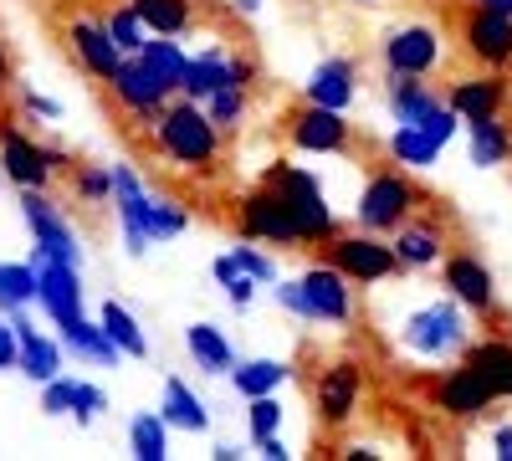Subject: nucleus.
Returning a JSON list of instances; mask_svg holds the SVG:
<instances>
[{"label":"nucleus","instance_id":"1","mask_svg":"<svg viewBox=\"0 0 512 461\" xmlns=\"http://www.w3.org/2000/svg\"><path fill=\"white\" fill-rule=\"evenodd\" d=\"M154 144L185 164V170H210V175H221L226 170V129L216 118L205 113V103L195 98H180V103H164L159 123H154Z\"/></svg>","mask_w":512,"mask_h":461},{"label":"nucleus","instance_id":"2","mask_svg":"<svg viewBox=\"0 0 512 461\" xmlns=\"http://www.w3.org/2000/svg\"><path fill=\"white\" fill-rule=\"evenodd\" d=\"M287 139L292 149H303V154H354V159H369L364 170H379V149L374 139H359L354 134V123L344 118V108H323V103H303V108H292L287 118Z\"/></svg>","mask_w":512,"mask_h":461},{"label":"nucleus","instance_id":"3","mask_svg":"<svg viewBox=\"0 0 512 461\" xmlns=\"http://www.w3.org/2000/svg\"><path fill=\"white\" fill-rule=\"evenodd\" d=\"M425 200V190L400 170V164H379V170H369V185L359 195V226L364 231H400L410 221V211Z\"/></svg>","mask_w":512,"mask_h":461},{"label":"nucleus","instance_id":"4","mask_svg":"<svg viewBox=\"0 0 512 461\" xmlns=\"http://www.w3.org/2000/svg\"><path fill=\"white\" fill-rule=\"evenodd\" d=\"M262 185H272L287 200V211L297 216V231H303V246H323L328 236H338V221L323 205V190L308 170H297V164H272V170L262 175Z\"/></svg>","mask_w":512,"mask_h":461},{"label":"nucleus","instance_id":"5","mask_svg":"<svg viewBox=\"0 0 512 461\" xmlns=\"http://www.w3.org/2000/svg\"><path fill=\"white\" fill-rule=\"evenodd\" d=\"M456 36H461V52L472 57L477 67H492V72L512 67V16L472 0V6H461Z\"/></svg>","mask_w":512,"mask_h":461},{"label":"nucleus","instance_id":"6","mask_svg":"<svg viewBox=\"0 0 512 461\" xmlns=\"http://www.w3.org/2000/svg\"><path fill=\"white\" fill-rule=\"evenodd\" d=\"M236 231L246 241H272V246H303L297 216L287 211V200L272 185H256L236 200Z\"/></svg>","mask_w":512,"mask_h":461},{"label":"nucleus","instance_id":"7","mask_svg":"<svg viewBox=\"0 0 512 461\" xmlns=\"http://www.w3.org/2000/svg\"><path fill=\"white\" fill-rule=\"evenodd\" d=\"M308 395H313V410H318V426L344 431L354 421V410H359V395H364V369L354 359H333L308 385Z\"/></svg>","mask_w":512,"mask_h":461},{"label":"nucleus","instance_id":"8","mask_svg":"<svg viewBox=\"0 0 512 461\" xmlns=\"http://www.w3.org/2000/svg\"><path fill=\"white\" fill-rule=\"evenodd\" d=\"M446 226H451V211L425 190V200L410 211V221L395 231V257L400 267H431L441 251H446Z\"/></svg>","mask_w":512,"mask_h":461},{"label":"nucleus","instance_id":"9","mask_svg":"<svg viewBox=\"0 0 512 461\" xmlns=\"http://www.w3.org/2000/svg\"><path fill=\"white\" fill-rule=\"evenodd\" d=\"M323 262L338 267L349 282H384V277L400 272L395 246L374 241V231H369V236H328V241H323Z\"/></svg>","mask_w":512,"mask_h":461},{"label":"nucleus","instance_id":"10","mask_svg":"<svg viewBox=\"0 0 512 461\" xmlns=\"http://www.w3.org/2000/svg\"><path fill=\"white\" fill-rule=\"evenodd\" d=\"M405 349H415V354H425V359H446V354L466 349V318H461L456 298H441V303H431V308L410 313V323H405Z\"/></svg>","mask_w":512,"mask_h":461},{"label":"nucleus","instance_id":"11","mask_svg":"<svg viewBox=\"0 0 512 461\" xmlns=\"http://www.w3.org/2000/svg\"><path fill=\"white\" fill-rule=\"evenodd\" d=\"M108 93L123 103V113L134 123H159V113L169 103V88L154 77V67L144 57H123V67L108 77Z\"/></svg>","mask_w":512,"mask_h":461},{"label":"nucleus","instance_id":"12","mask_svg":"<svg viewBox=\"0 0 512 461\" xmlns=\"http://www.w3.org/2000/svg\"><path fill=\"white\" fill-rule=\"evenodd\" d=\"M456 108L451 103H441L425 123H400V134L390 139V159L395 164H410V170H420V164H436V154L451 144V134H456Z\"/></svg>","mask_w":512,"mask_h":461},{"label":"nucleus","instance_id":"13","mask_svg":"<svg viewBox=\"0 0 512 461\" xmlns=\"http://www.w3.org/2000/svg\"><path fill=\"white\" fill-rule=\"evenodd\" d=\"M441 282L451 287V298L461 303V308H472V313H482V318H497V287H492V272H487V262L477 257V251H451V257L441 262Z\"/></svg>","mask_w":512,"mask_h":461},{"label":"nucleus","instance_id":"14","mask_svg":"<svg viewBox=\"0 0 512 461\" xmlns=\"http://www.w3.org/2000/svg\"><path fill=\"white\" fill-rule=\"evenodd\" d=\"M21 216H26V226H31V236H36V251L41 257H57V262H82V246H77V236H72V226L62 221V211L41 195V190H21Z\"/></svg>","mask_w":512,"mask_h":461},{"label":"nucleus","instance_id":"15","mask_svg":"<svg viewBox=\"0 0 512 461\" xmlns=\"http://www.w3.org/2000/svg\"><path fill=\"white\" fill-rule=\"evenodd\" d=\"M31 262H36V277H41V287H36L41 313H47L57 328L77 323L82 318V277H77V267L72 262H57V257H41V251H36Z\"/></svg>","mask_w":512,"mask_h":461},{"label":"nucleus","instance_id":"16","mask_svg":"<svg viewBox=\"0 0 512 461\" xmlns=\"http://www.w3.org/2000/svg\"><path fill=\"white\" fill-rule=\"evenodd\" d=\"M446 103L472 123V118H502L507 113V103H512V88H507V77L502 72H477V77H456L451 82V93H446Z\"/></svg>","mask_w":512,"mask_h":461},{"label":"nucleus","instance_id":"17","mask_svg":"<svg viewBox=\"0 0 512 461\" xmlns=\"http://www.w3.org/2000/svg\"><path fill=\"white\" fill-rule=\"evenodd\" d=\"M0 170H6V180H16L21 190H47L52 185V159L41 144H31L21 129H0Z\"/></svg>","mask_w":512,"mask_h":461},{"label":"nucleus","instance_id":"18","mask_svg":"<svg viewBox=\"0 0 512 461\" xmlns=\"http://www.w3.org/2000/svg\"><path fill=\"white\" fill-rule=\"evenodd\" d=\"M441 62V31L436 26H400L384 41V67L390 72H410V77H425Z\"/></svg>","mask_w":512,"mask_h":461},{"label":"nucleus","instance_id":"19","mask_svg":"<svg viewBox=\"0 0 512 461\" xmlns=\"http://www.w3.org/2000/svg\"><path fill=\"white\" fill-rule=\"evenodd\" d=\"M67 52H72V62L82 67V72H93V77H113L118 67H123V52H118V41L108 36V26H93V21H72L67 31Z\"/></svg>","mask_w":512,"mask_h":461},{"label":"nucleus","instance_id":"20","mask_svg":"<svg viewBox=\"0 0 512 461\" xmlns=\"http://www.w3.org/2000/svg\"><path fill=\"white\" fill-rule=\"evenodd\" d=\"M113 200H118V211H123L128 251H134V257H144V251H149V211H154V200L144 195L139 175L128 170V164H118V170H113Z\"/></svg>","mask_w":512,"mask_h":461},{"label":"nucleus","instance_id":"21","mask_svg":"<svg viewBox=\"0 0 512 461\" xmlns=\"http://www.w3.org/2000/svg\"><path fill=\"white\" fill-rule=\"evenodd\" d=\"M303 292H308V303H313V323H349V313H354V303H349V277L338 272V267H328V262L308 267Z\"/></svg>","mask_w":512,"mask_h":461},{"label":"nucleus","instance_id":"22","mask_svg":"<svg viewBox=\"0 0 512 461\" xmlns=\"http://www.w3.org/2000/svg\"><path fill=\"white\" fill-rule=\"evenodd\" d=\"M246 62H226L216 47L210 52H200V57H190V72H185V98H195V103H205V98H216L221 88H246Z\"/></svg>","mask_w":512,"mask_h":461},{"label":"nucleus","instance_id":"23","mask_svg":"<svg viewBox=\"0 0 512 461\" xmlns=\"http://www.w3.org/2000/svg\"><path fill=\"white\" fill-rule=\"evenodd\" d=\"M431 395H436V410H446V415H456V421H477V415L492 405V390L477 380L472 369H451V374H441V380L431 385Z\"/></svg>","mask_w":512,"mask_h":461},{"label":"nucleus","instance_id":"24","mask_svg":"<svg viewBox=\"0 0 512 461\" xmlns=\"http://www.w3.org/2000/svg\"><path fill=\"white\" fill-rule=\"evenodd\" d=\"M461 364L492 390V400H512V344H507V339L466 344V349H461Z\"/></svg>","mask_w":512,"mask_h":461},{"label":"nucleus","instance_id":"25","mask_svg":"<svg viewBox=\"0 0 512 461\" xmlns=\"http://www.w3.org/2000/svg\"><path fill=\"white\" fill-rule=\"evenodd\" d=\"M384 98H390V113H395L400 123H425V118L446 103L431 82H420V77H410V72H390V88H384Z\"/></svg>","mask_w":512,"mask_h":461},{"label":"nucleus","instance_id":"26","mask_svg":"<svg viewBox=\"0 0 512 461\" xmlns=\"http://www.w3.org/2000/svg\"><path fill=\"white\" fill-rule=\"evenodd\" d=\"M11 323H16V333H21V374H31L36 385L57 380V374H62V349H57L52 339H41L36 323H31L26 313H11Z\"/></svg>","mask_w":512,"mask_h":461},{"label":"nucleus","instance_id":"27","mask_svg":"<svg viewBox=\"0 0 512 461\" xmlns=\"http://www.w3.org/2000/svg\"><path fill=\"white\" fill-rule=\"evenodd\" d=\"M139 11V21L154 31V36H180L195 26L200 16V0H128Z\"/></svg>","mask_w":512,"mask_h":461},{"label":"nucleus","instance_id":"28","mask_svg":"<svg viewBox=\"0 0 512 461\" xmlns=\"http://www.w3.org/2000/svg\"><path fill=\"white\" fill-rule=\"evenodd\" d=\"M349 98H354V67H349V62H338V57L318 62V67H313V77H308V103H323V108H349Z\"/></svg>","mask_w":512,"mask_h":461},{"label":"nucleus","instance_id":"29","mask_svg":"<svg viewBox=\"0 0 512 461\" xmlns=\"http://www.w3.org/2000/svg\"><path fill=\"white\" fill-rule=\"evenodd\" d=\"M185 349H190V359H195L205 374H226V369H236V349L226 344V333H221V328H210V323H195V328L185 333Z\"/></svg>","mask_w":512,"mask_h":461},{"label":"nucleus","instance_id":"30","mask_svg":"<svg viewBox=\"0 0 512 461\" xmlns=\"http://www.w3.org/2000/svg\"><path fill=\"white\" fill-rule=\"evenodd\" d=\"M466 129H472V164L492 170V164H507L512 159V123H502V118H472Z\"/></svg>","mask_w":512,"mask_h":461},{"label":"nucleus","instance_id":"31","mask_svg":"<svg viewBox=\"0 0 512 461\" xmlns=\"http://www.w3.org/2000/svg\"><path fill=\"white\" fill-rule=\"evenodd\" d=\"M164 421L175 426V431H205L210 426L200 395L180 380V374H169V380H164Z\"/></svg>","mask_w":512,"mask_h":461},{"label":"nucleus","instance_id":"32","mask_svg":"<svg viewBox=\"0 0 512 461\" xmlns=\"http://www.w3.org/2000/svg\"><path fill=\"white\" fill-rule=\"evenodd\" d=\"M62 344L72 349V354H82V359H93V364H118V344L108 339V328L103 323H88V318H77V323H67L62 328Z\"/></svg>","mask_w":512,"mask_h":461},{"label":"nucleus","instance_id":"33","mask_svg":"<svg viewBox=\"0 0 512 461\" xmlns=\"http://www.w3.org/2000/svg\"><path fill=\"white\" fill-rule=\"evenodd\" d=\"M36 262H0V313H21L26 303H36Z\"/></svg>","mask_w":512,"mask_h":461},{"label":"nucleus","instance_id":"34","mask_svg":"<svg viewBox=\"0 0 512 461\" xmlns=\"http://www.w3.org/2000/svg\"><path fill=\"white\" fill-rule=\"evenodd\" d=\"M139 57L154 67V77L164 82L169 93H175V88H185L190 57H185V47H180V41H169V36H159V41H144V52H139Z\"/></svg>","mask_w":512,"mask_h":461},{"label":"nucleus","instance_id":"35","mask_svg":"<svg viewBox=\"0 0 512 461\" xmlns=\"http://www.w3.org/2000/svg\"><path fill=\"white\" fill-rule=\"evenodd\" d=\"M287 374H292V369L277 364V359H246L241 369H231V385H236L246 400H256V395H272Z\"/></svg>","mask_w":512,"mask_h":461},{"label":"nucleus","instance_id":"36","mask_svg":"<svg viewBox=\"0 0 512 461\" xmlns=\"http://www.w3.org/2000/svg\"><path fill=\"white\" fill-rule=\"evenodd\" d=\"M103 328H108V339H113L128 359H149V339H144V328L134 323V313H128L123 303H103Z\"/></svg>","mask_w":512,"mask_h":461},{"label":"nucleus","instance_id":"37","mask_svg":"<svg viewBox=\"0 0 512 461\" xmlns=\"http://www.w3.org/2000/svg\"><path fill=\"white\" fill-rule=\"evenodd\" d=\"M164 431H169L164 415H134V421H128V446H134V456L139 461H164L169 456Z\"/></svg>","mask_w":512,"mask_h":461},{"label":"nucleus","instance_id":"38","mask_svg":"<svg viewBox=\"0 0 512 461\" xmlns=\"http://www.w3.org/2000/svg\"><path fill=\"white\" fill-rule=\"evenodd\" d=\"M103 26H108V36L118 41V52H123V57H128V52H144V31H149V26L139 21L134 6H128V11H108Z\"/></svg>","mask_w":512,"mask_h":461},{"label":"nucleus","instance_id":"39","mask_svg":"<svg viewBox=\"0 0 512 461\" xmlns=\"http://www.w3.org/2000/svg\"><path fill=\"white\" fill-rule=\"evenodd\" d=\"M241 108H246V88H221L216 98H205V113L221 123V129L231 134L236 129V118H241Z\"/></svg>","mask_w":512,"mask_h":461},{"label":"nucleus","instance_id":"40","mask_svg":"<svg viewBox=\"0 0 512 461\" xmlns=\"http://www.w3.org/2000/svg\"><path fill=\"white\" fill-rule=\"evenodd\" d=\"M277 426H282V405H277L272 395H256V400H251V441L277 436Z\"/></svg>","mask_w":512,"mask_h":461},{"label":"nucleus","instance_id":"41","mask_svg":"<svg viewBox=\"0 0 512 461\" xmlns=\"http://www.w3.org/2000/svg\"><path fill=\"white\" fill-rule=\"evenodd\" d=\"M72 395H77V380H47V390H41V410L47 415H72Z\"/></svg>","mask_w":512,"mask_h":461},{"label":"nucleus","instance_id":"42","mask_svg":"<svg viewBox=\"0 0 512 461\" xmlns=\"http://www.w3.org/2000/svg\"><path fill=\"white\" fill-rule=\"evenodd\" d=\"M236 262H241V272H251L256 282H277V262L262 257L256 246H236Z\"/></svg>","mask_w":512,"mask_h":461},{"label":"nucleus","instance_id":"43","mask_svg":"<svg viewBox=\"0 0 512 461\" xmlns=\"http://www.w3.org/2000/svg\"><path fill=\"white\" fill-rule=\"evenodd\" d=\"M103 405H108V395H103L98 385H82V380H77V395H72V415H77L82 426H88V421H93V415H98Z\"/></svg>","mask_w":512,"mask_h":461},{"label":"nucleus","instance_id":"44","mask_svg":"<svg viewBox=\"0 0 512 461\" xmlns=\"http://www.w3.org/2000/svg\"><path fill=\"white\" fill-rule=\"evenodd\" d=\"M0 369H21V333L11 318H0Z\"/></svg>","mask_w":512,"mask_h":461},{"label":"nucleus","instance_id":"45","mask_svg":"<svg viewBox=\"0 0 512 461\" xmlns=\"http://www.w3.org/2000/svg\"><path fill=\"white\" fill-rule=\"evenodd\" d=\"M277 303H282L287 313H297V318H313V303H308L303 282H282V287H277Z\"/></svg>","mask_w":512,"mask_h":461},{"label":"nucleus","instance_id":"46","mask_svg":"<svg viewBox=\"0 0 512 461\" xmlns=\"http://www.w3.org/2000/svg\"><path fill=\"white\" fill-rule=\"evenodd\" d=\"M226 292H231V303H236V308H246V303H251V292H256V277H251V272H241V277H231V282H226Z\"/></svg>","mask_w":512,"mask_h":461},{"label":"nucleus","instance_id":"47","mask_svg":"<svg viewBox=\"0 0 512 461\" xmlns=\"http://www.w3.org/2000/svg\"><path fill=\"white\" fill-rule=\"evenodd\" d=\"M216 277H221V282L241 277V262H236V251H226V257H216Z\"/></svg>","mask_w":512,"mask_h":461},{"label":"nucleus","instance_id":"48","mask_svg":"<svg viewBox=\"0 0 512 461\" xmlns=\"http://www.w3.org/2000/svg\"><path fill=\"white\" fill-rule=\"evenodd\" d=\"M11 88V47H6V36H0V98H6Z\"/></svg>","mask_w":512,"mask_h":461},{"label":"nucleus","instance_id":"49","mask_svg":"<svg viewBox=\"0 0 512 461\" xmlns=\"http://www.w3.org/2000/svg\"><path fill=\"white\" fill-rule=\"evenodd\" d=\"M492 451H497L502 461H512V426H502V431L492 436Z\"/></svg>","mask_w":512,"mask_h":461},{"label":"nucleus","instance_id":"50","mask_svg":"<svg viewBox=\"0 0 512 461\" xmlns=\"http://www.w3.org/2000/svg\"><path fill=\"white\" fill-rule=\"evenodd\" d=\"M256 451H262L267 461H282V456H287V446H282L277 436H267V441H256Z\"/></svg>","mask_w":512,"mask_h":461},{"label":"nucleus","instance_id":"51","mask_svg":"<svg viewBox=\"0 0 512 461\" xmlns=\"http://www.w3.org/2000/svg\"><path fill=\"white\" fill-rule=\"evenodd\" d=\"M31 113H41V118H57L62 108H57L52 98H31Z\"/></svg>","mask_w":512,"mask_h":461},{"label":"nucleus","instance_id":"52","mask_svg":"<svg viewBox=\"0 0 512 461\" xmlns=\"http://www.w3.org/2000/svg\"><path fill=\"white\" fill-rule=\"evenodd\" d=\"M236 456H246L241 446H216V461H236Z\"/></svg>","mask_w":512,"mask_h":461},{"label":"nucleus","instance_id":"53","mask_svg":"<svg viewBox=\"0 0 512 461\" xmlns=\"http://www.w3.org/2000/svg\"><path fill=\"white\" fill-rule=\"evenodd\" d=\"M482 6H492V11H502V16H512V0H482Z\"/></svg>","mask_w":512,"mask_h":461},{"label":"nucleus","instance_id":"54","mask_svg":"<svg viewBox=\"0 0 512 461\" xmlns=\"http://www.w3.org/2000/svg\"><path fill=\"white\" fill-rule=\"evenodd\" d=\"M0 175H6V170H0Z\"/></svg>","mask_w":512,"mask_h":461}]
</instances>
